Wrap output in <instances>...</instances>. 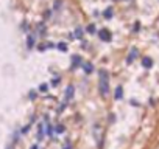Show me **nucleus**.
I'll return each mask as SVG.
<instances>
[{
    "label": "nucleus",
    "instance_id": "obj_14",
    "mask_svg": "<svg viewBox=\"0 0 159 149\" xmlns=\"http://www.w3.org/2000/svg\"><path fill=\"white\" fill-rule=\"evenodd\" d=\"M112 13H114V11H112L111 8H108V10L105 11V17H106V19H111V17H112Z\"/></svg>",
    "mask_w": 159,
    "mask_h": 149
},
{
    "label": "nucleus",
    "instance_id": "obj_10",
    "mask_svg": "<svg viewBox=\"0 0 159 149\" xmlns=\"http://www.w3.org/2000/svg\"><path fill=\"white\" fill-rule=\"evenodd\" d=\"M44 138V124H39V132H38V140Z\"/></svg>",
    "mask_w": 159,
    "mask_h": 149
},
{
    "label": "nucleus",
    "instance_id": "obj_9",
    "mask_svg": "<svg viewBox=\"0 0 159 149\" xmlns=\"http://www.w3.org/2000/svg\"><path fill=\"white\" fill-rule=\"evenodd\" d=\"M80 64H81V57H80L78 54L72 57V67H78Z\"/></svg>",
    "mask_w": 159,
    "mask_h": 149
},
{
    "label": "nucleus",
    "instance_id": "obj_15",
    "mask_svg": "<svg viewBox=\"0 0 159 149\" xmlns=\"http://www.w3.org/2000/svg\"><path fill=\"white\" fill-rule=\"evenodd\" d=\"M64 130H66V127H64L61 123H59V124H56V132H58V134H62Z\"/></svg>",
    "mask_w": 159,
    "mask_h": 149
},
{
    "label": "nucleus",
    "instance_id": "obj_13",
    "mask_svg": "<svg viewBox=\"0 0 159 149\" xmlns=\"http://www.w3.org/2000/svg\"><path fill=\"white\" fill-rule=\"evenodd\" d=\"M47 90H48V84H45V83H44V84H41V86H39V92L45 93Z\"/></svg>",
    "mask_w": 159,
    "mask_h": 149
},
{
    "label": "nucleus",
    "instance_id": "obj_6",
    "mask_svg": "<svg viewBox=\"0 0 159 149\" xmlns=\"http://www.w3.org/2000/svg\"><path fill=\"white\" fill-rule=\"evenodd\" d=\"M114 98H116L117 101H120V100L123 98V87H122V86L116 87V90H114Z\"/></svg>",
    "mask_w": 159,
    "mask_h": 149
},
{
    "label": "nucleus",
    "instance_id": "obj_18",
    "mask_svg": "<svg viewBox=\"0 0 159 149\" xmlns=\"http://www.w3.org/2000/svg\"><path fill=\"white\" fill-rule=\"evenodd\" d=\"M94 31H95V28H94V27L91 25V27H89V33H94Z\"/></svg>",
    "mask_w": 159,
    "mask_h": 149
},
{
    "label": "nucleus",
    "instance_id": "obj_5",
    "mask_svg": "<svg viewBox=\"0 0 159 149\" xmlns=\"http://www.w3.org/2000/svg\"><path fill=\"white\" fill-rule=\"evenodd\" d=\"M142 67H143V68H151V67H153V59L148 57V56L142 57Z\"/></svg>",
    "mask_w": 159,
    "mask_h": 149
},
{
    "label": "nucleus",
    "instance_id": "obj_1",
    "mask_svg": "<svg viewBox=\"0 0 159 149\" xmlns=\"http://www.w3.org/2000/svg\"><path fill=\"white\" fill-rule=\"evenodd\" d=\"M109 76H108V73L106 70H102L100 71V78H98V92L102 96H106L109 93Z\"/></svg>",
    "mask_w": 159,
    "mask_h": 149
},
{
    "label": "nucleus",
    "instance_id": "obj_4",
    "mask_svg": "<svg viewBox=\"0 0 159 149\" xmlns=\"http://www.w3.org/2000/svg\"><path fill=\"white\" fill-rule=\"evenodd\" d=\"M73 95H75V87H73V86H67V89H66V101H67V103L72 101Z\"/></svg>",
    "mask_w": 159,
    "mask_h": 149
},
{
    "label": "nucleus",
    "instance_id": "obj_19",
    "mask_svg": "<svg viewBox=\"0 0 159 149\" xmlns=\"http://www.w3.org/2000/svg\"><path fill=\"white\" fill-rule=\"evenodd\" d=\"M31 149H39V147H38V146L34 144V146H31Z\"/></svg>",
    "mask_w": 159,
    "mask_h": 149
},
{
    "label": "nucleus",
    "instance_id": "obj_7",
    "mask_svg": "<svg viewBox=\"0 0 159 149\" xmlns=\"http://www.w3.org/2000/svg\"><path fill=\"white\" fill-rule=\"evenodd\" d=\"M83 68H84V71H86L88 74H91V73L94 71V65H92V62H84V64H83Z\"/></svg>",
    "mask_w": 159,
    "mask_h": 149
},
{
    "label": "nucleus",
    "instance_id": "obj_8",
    "mask_svg": "<svg viewBox=\"0 0 159 149\" xmlns=\"http://www.w3.org/2000/svg\"><path fill=\"white\" fill-rule=\"evenodd\" d=\"M45 132H47V135H48V138H53V126H52V123H45Z\"/></svg>",
    "mask_w": 159,
    "mask_h": 149
},
{
    "label": "nucleus",
    "instance_id": "obj_16",
    "mask_svg": "<svg viewBox=\"0 0 159 149\" xmlns=\"http://www.w3.org/2000/svg\"><path fill=\"white\" fill-rule=\"evenodd\" d=\"M33 42H34L33 36H28V48H31V47H33Z\"/></svg>",
    "mask_w": 159,
    "mask_h": 149
},
{
    "label": "nucleus",
    "instance_id": "obj_11",
    "mask_svg": "<svg viewBox=\"0 0 159 149\" xmlns=\"http://www.w3.org/2000/svg\"><path fill=\"white\" fill-rule=\"evenodd\" d=\"M73 39H81V36H83V31H81V28H76V31L73 33Z\"/></svg>",
    "mask_w": 159,
    "mask_h": 149
},
{
    "label": "nucleus",
    "instance_id": "obj_17",
    "mask_svg": "<svg viewBox=\"0 0 159 149\" xmlns=\"http://www.w3.org/2000/svg\"><path fill=\"white\" fill-rule=\"evenodd\" d=\"M28 130H30V126H25V127L22 129V134H27Z\"/></svg>",
    "mask_w": 159,
    "mask_h": 149
},
{
    "label": "nucleus",
    "instance_id": "obj_2",
    "mask_svg": "<svg viewBox=\"0 0 159 149\" xmlns=\"http://www.w3.org/2000/svg\"><path fill=\"white\" fill-rule=\"evenodd\" d=\"M98 36H100V39H102L103 42H109L111 37H112V34H111V31H109L108 28H102V30L98 31Z\"/></svg>",
    "mask_w": 159,
    "mask_h": 149
},
{
    "label": "nucleus",
    "instance_id": "obj_3",
    "mask_svg": "<svg viewBox=\"0 0 159 149\" xmlns=\"http://www.w3.org/2000/svg\"><path fill=\"white\" fill-rule=\"evenodd\" d=\"M137 54H139V50H137V48H131V51H129V54H128V57H126V64H133L134 59L137 57Z\"/></svg>",
    "mask_w": 159,
    "mask_h": 149
},
{
    "label": "nucleus",
    "instance_id": "obj_20",
    "mask_svg": "<svg viewBox=\"0 0 159 149\" xmlns=\"http://www.w3.org/2000/svg\"><path fill=\"white\" fill-rule=\"evenodd\" d=\"M64 149H70V146H66V147H64Z\"/></svg>",
    "mask_w": 159,
    "mask_h": 149
},
{
    "label": "nucleus",
    "instance_id": "obj_12",
    "mask_svg": "<svg viewBox=\"0 0 159 149\" xmlns=\"http://www.w3.org/2000/svg\"><path fill=\"white\" fill-rule=\"evenodd\" d=\"M58 50H59V51H67V44L59 42V44H58Z\"/></svg>",
    "mask_w": 159,
    "mask_h": 149
}]
</instances>
